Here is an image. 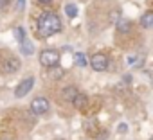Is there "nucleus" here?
Segmentation results:
<instances>
[{
  "instance_id": "3",
  "label": "nucleus",
  "mask_w": 153,
  "mask_h": 140,
  "mask_svg": "<svg viewBox=\"0 0 153 140\" xmlns=\"http://www.w3.org/2000/svg\"><path fill=\"white\" fill-rule=\"evenodd\" d=\"M49 110H51V102H49L47 97H36V99H33V102H31V111H33L34 115H43V113H47Z\"/></svg>"
},
{
  "instance_id": "14",
  "label": "nucleus",
  "mask_w": 153,
  "mask_h": 140,
  "mask_svg": "<svg viewBox=\"0 0 153 140\" xmlns=\"http://www.w3.org/2000/svg\"><path fill=\"white\" fill-rule=\"evenodd\" d=\"M15 34H16V38H18V41H24L27 36H25V29L24 27H16V31H15Z\"/></svg>"
},
{
  "instance_id": "2",
  "label": "nucleus",
  "mask_w": 153,
  "mask_h": 140,
  "mask_svg": "<svg viewBox=\"0 0 153 140\" xmlns=\"http://www.w3.org/2000/svg\"><path fill=\"white\" fill-rule=\"evenodd\" d=\"M40 63H42L45 68L58 66V63H59V52L54 50V49H45V50H42V54H40Z\"/></svg>"
},
{
  "instance_id": "1",
  "label": "nucleus",
  "mask_w": 153,
  "mask_h": 140,
  "mask_svg": "<svg viewBox=\"0 0 153 140\" xmlns=\"http://www.w3.org/2000/svg\"><path fill=\"white\" fill-rule=\"evenodd\" d=\"M36 29H38V34L42 38H49L52 34H58L61 31V20L58 18L56 13L52 11H45L38 16V22H36Z\"/></svg>"
},
{
  "instance_id": "15",
  "label": "nucleus",
  "mask_w": 153,
  "mask_h": 140,
  "mask_svg": "<svg viewBox=\"0 0 153 140\" xmlns=\"http://www.w3.org/2000/svg\"><path fill=\"white\" fill-rule=\"evenodd\" d=\"M51 70H54V76H52L54 79H59V77H61V74H63V70H59L58 66H52Z\"/></svg>"
},
{
  "instance_id": "8",
  "label": "nucleus",
  "mask_w": 153,
  "mask_h": 140,
  "mask_svg": "<svg viewBox=\"0 0 153 140\" xmlns=\"http://www.w3.org/2000/svg\"><path fill=\"white\" fill-rule=\"evenodd\" d=\"M78 94H79V90L76 88V86H67V88H63V99H65V101H70V102H72V99L78 95Z\"/></svg>"
},
{
  "instance_id": "19",
  "label": "nucleus",
  "mask_w": 153,
  "mask_h": 140,
  "mask_svg": "<svg viewBox=\"0 0 153 140\" xmlns=\"http://www.w3.org/2000/svg\"><path fill=\"white\" fill-rule=\"evenodd\" d=\"M126 129H128V126H126V124H121V126H119V131H126Z\"/></svg>"
},
{
  "instance_id": "20",
  "label": "nucleus",
  "mask_w": 153,
  "mask_h": 140,
  "mask_svg": "<svg viewBox=\"0 0 153 140\" xmlns=\"http://www.w3.org/2000/svg\"><path fill=\"white\" fill-rule=\"evenodd\" d=\"M4 140H11V138H4Z\"/></svg>"
},
{
  "instance_id": "18",
  "label": "nucleus",
  "mask_w": 153,
  "mask_h": 140,
  "mask_svg": "<svg viewBox=\"0 0 153 140\" xmlns=\"http://www.w3.org/2000/svg\"><path fill=\"white\" fill-rule=\"evenodd\" d=\"M38 2H40V4H42V6H49V4H51V2H52V0H38Z\"/></svg>"
},
{
  "instance_id": "13",
  "label": "nucleus",
  "mask_w": 153,
  "mask_h": 140,
  "mask_svg": "<svg viewBox=\"0 0 153 140\" xmlns=\"http://www.w3.org/2000/svg\"><path fill=\"white\" fill-rule=\"evenodd\" d=\"M65 13L68 18H76V15H78V7H76L74 4H67L65 6Z\"/></svg>"
},
{
  "instance_id": "10",
  "label": "nucleus",
  "mask_w": 153,
  "mask_h": 140,
  "mask_svg": "<svg viewBox=\"0 0 153 140\" xmlns=\"http://www.w3.org/2000/svg\"><path fill=\"white\" fill-rule=\"evenodd\" d=\"M20 50H22V54H24V56H31V54L34 52V47H33V43L25 38L24 41H20Z\"/></svg>"
},
{
  "instance_id": "4",
  "label": "nucleus",
  "mask_w": 153,
  "mask_h": 140,
  "mask_svg": "<svg viewBox=\"0 0 153 140\" xmlns=\"http://www.w3.org/2000/svg\"><path fill=\"white\" fill-rule=\"evenodd\" d=\"M88 63L94 68V72H105V70L108 68V57L105 54H101V52L99 54H94Z\"/></svg>"
},
{
  "instance_id": "7",
  "label": "nucleus",
  "mask_w": 153,
  "mask_h": 140,
  "mask_svg": "<svg viewBox=\"0 0 153 140\" xmlns=\"http://www.w3.org/2000/svg\"><path fill=\"white\" fill-rule=\"evenodd\" d=\"M72 104L78 108V110H85V108H87V104H88V97H87L85 94H81V92H79L78 95L72 99Z\"/></svg>"
},
{
  "instance_id": "16",
  "label": "nucleus",
  "mask_w": 153,
  "mask_h": 140,
  "mask_svg": "<svg viewBox=\"0 0 153 140\" xmlns=\"http://www.w3.org/2000/svg\"><path fill=\"white\" fill-rule=\"evenodd\" d=\"M24 7H25V0H18L16 9H18V11H24Z\"/></svg>"
},
{
  "instance_id": "12",
  "label": "nucleus",
  "mask_w": 153,
  "mask_h": 140,
  "mask_svg": "<svg viewBox=\"0 0 153 140\" xmlns=\"http://www.w3.org/2000/svg\"><path fill=\"white\" fill-rule=\"evenodd\" d=\"M117 29H119V32H130V29H131V24H130V20L119 18V20H117Z\"/></svg>"
},
{
  "instance_id": "6",
  "label": "nucleus",
  "mask_w": 153,
  "mask_h": 140,
  "mask_svg": "<svg viewBox=\"0 0 153 140\" xmlns=\"http://www.w3.org/2000/svg\"><path fill=\"white\" fill-rule=\"evenodd\" d=\"M18 68H20V61H18L16 57H7V59L4 61V72L13 74V72H16Z\"/></svg>"
},
{
  "instance_id": "5",
  "label": "nucleus",
  "mask_w": 153,
  "mask_h": 140,
  "mask_svg": "<svg viewBox=\"0 0 153 140\" xmlns=\"http://www.w3.org/2000/svg\"><path fill=\"white\" fill-rule=\"evenodd\" d=\"M33 86H34V77H25V79L20 81V85L15 88V95H16L18 99H22V97H25V95L33 90Z\"/></svg>"
},
{
  "instance_id": "17",
  "label": "nucleus",
  "mask_w": 153,
  "mask_h": 140,
  "mask_svg": "<svg viewBox=\"0 0 153 140\" xmlns=\"http://www.w3.org/2000/svg\"><path fill=\"white\" fill-rule=\"evenodd\" d=\"M7 4H9V0H0V9H4Z\"/></svg>"
},
{
  "instance_id": "11",
  "label": "nucleus",
  "mask_w": 153,
  "mask_h": 140,
  "mask_svg": "<svg viewBox=\"0 0 153 140\" xmlns=\"http://www.w3.org/2000/svg\"><path fill=\"white\" fill-rule=\"evenodd\" d=\"M74 65H76V66H81V68L87 66V65H88L87 56H85L83 52H76V54H74Z\"/></svg>"
},
{
  "instance_id": "9",
  "label": "nucleus",
  "mask_w": 153,
  "mask_h": 140,
  "mask_svg": "<svg viewBox=\"0 0 153 140\" xmlns=\"http://www.w3.org/2000/svg\"><path fill=\"white\" fill-rule=\"evenodd\" d=\"M140 25H142L144 29H151V27H153V13H151V11H148V13L142 15V18H140Z\"/></svg>"
}]
</instances>
